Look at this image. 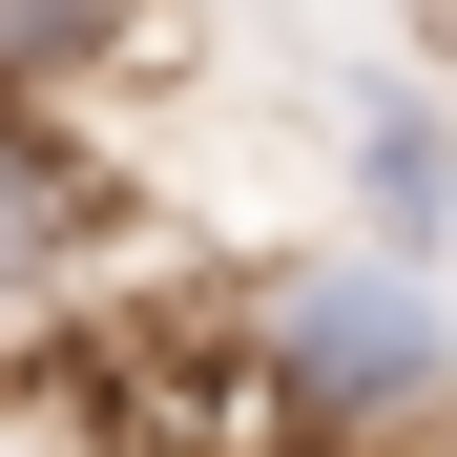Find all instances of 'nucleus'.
Returning a JSON list of instances; mask_svg holds the SVG:
<instances>
[{"label": "nucleus", "mask_w": 457, "mask_h": 457, "mask_svg": "<svg viewBox=\"0 0 457 457\" xmlns=\"http://www.w3.org/2000/svg\"><path fill=\"white\" fill-rule=\"evenodd\" d=\"M250 395L291 436H416V416H457V291L416 250H291L250 291Z\"/></svg>", "instance_id": "obj_1"}, {"label": "nucleus", "mask_w": 457, "mask_h": 457, "mask_svg": "<svg viewBox=\"0 0 457 457\" xmlns=\"http://www.w3.org/2000/svg\"><path fill=\"white\" fill-rule=\"evenodd\" d=\"M84 250H104V167L62 145V104H0V333L62 312V291H84Z\"/></svg>", "instance_id": "obj_2"}, {"label": "nucleus", "mask_w": 457, "mask_h": 457, "mask_svg": "<svg viewBox=\"0 0 457 457\" xmlns=\"http://www.w3.org/2000/svg\"><path fill=\"white\" fill-rule=\"evenodd\" d=\"M333 145H353V250H416V270H436V250H457V125H436L416 84H353Z\"/></svg>", "instance_id": "obj_3"}, {"label": "nucleus", "mask_w": 457, "mask_h": 457, "mask_svg": "<svg viewBox=\"0 0 457 457\" xmlns=\"http://www.w3.org/2000/svg\"><path fill=\"white\" fill-rule=\"evenodd\" d=\"M145 42V0H0V104H62Z\"/></svg>", "instance_id": "obj_4"}, {"label": "nucleus", "mask_w": 457, "mask_h": 457, "mask_svg": "<svg viewBox=\"0 0 457 457\" xmlns=\"http://www.w3.org/2000/svg\"><path fill=\"white\" fill-rule=\"evenodd\" d=\"M416 457H457V416H416Z\"/></svg>", "instance_id": "obj_5"}]
</instances>
